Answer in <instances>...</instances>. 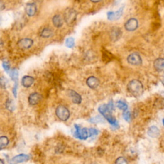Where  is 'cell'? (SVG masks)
I'll use <instances>...</instances> for the list:
<instances>
[{"label": "cell", "mask_w": 164, "mask_h": 164, "mask_svg": "<svg viewBox=\"0 0 164 164\" xmlns=\"http://www.w3.org/2000/svg\"><path fill=\"white\" fill-rule=\"evenodd\" d=\"M113 109L114 104L112 102H111V103H110L109 104H102V105H101L99 107L98 110L99 113L104 116L108 122H109L114 126H118L117 120L116 117H114L112 114H111V110Z\"/></svg>", "instance_id": "cell-1"}, {"label": "cell", "mask_w": 164, "mask_h": 164, "mask_svg": "<svg viewBox=\"0 0 164 164\" xmlns=\"http://www.w3.org/2000/svg\"><path fill=\"white\" fill-rule=\"evenodd\" d=\"M127 89L130 94L136 97L141 96L144 92V87L142 83L138 80H133L129 82Z\"/></svg>", "instance_id": "cell-2"}, {"label": "cell", "mask_w": 164, "mask_h": 164, "mask_svg": "<svg viewBox=\"0 0 164 164\" xmlns=\"http://www.w3.org/2000/svg\"><path fill=\"white\" fill-rule=\"evenodd\" d=\"M63 18L68 26H72L77 18V12L72 8H67L65 10Z\"/></svg>", "instance_id": "cell-3"}, {"label": "cell", "mask_w": 164, "mask_h": 164, "mask_svg": "<svg viewBox=\"0 0 164 164\" xmlns=\"http://www.w3.org/2000/svg\"><path fill=\"white\" fill-rule=\"evenodd\" d=\"M56 115L60 120L66 121L70 117V112L67 107L59 105L56 109Z\"/></svg>", "instance_id": "cell-4"}, {"label": "cell", "mask_w": 164, "mask_h": 164, "mask_svg": "<svg viewBox=\"0 0 164 164\" xmlns=\"http://www.w3.org/2000/svg\"><path fill=\"white\" fill-rule=\"evenodd\" d=\"M75 131L74 136L81 140H86L89 137V129L86 128H82L77 124L75 125Z\"/></svg>", "instance_id": "cell-5"}, {"label": "cell", "mask_w": 164, "mask_h": 164, "mask_svg": "<svg viewBox=\"0 0 164 164\" xmlns=\"http://www.w3.org/2000/svg\"><path fill=\"white\" fill-rule=\"evenodd\" d=\"M127 61L132 65H140L142 62L141 55L137 53H133L129 55L127 58Z\"/></svg>", "instance_id": "cell-6"}, {"label": "cell", "mask_w": 164, "mask_h": 164, "mask_svg": "<svg viewBox=\"0 0 164 164\" xmlns=\"http://www.w3.org/2000/svg\"><path fill=\"white\" fill-rule=\"evenodd\" d=\"M124 28L128 31H134L138 28V21L135 18L129 19L126 22L124 23Z\"/></svg>", "instance_id": "cell-7"}, {"label": "cell", "mask_w": 164, "mask_h": 164, "mask_svg": "<svg viewBox=\"0 0 164 164\" xmlns=\"http://www.w3.org/2000/svg\"><path fill=\"white\" fill-rule=\"evenodd\" d=\"M123 7H121L116 12L110 11L107 13V18L109 21H115L117 20L123 15Z\"/></svg>", "instance_id": "cell-8"}, {"label": "cell", "mask_w": 164, "mask_h": 164, "mask_svg": "<svg viewBox=\"0 0 164 164\" xmlns=\"http://www.w3.org/2000/svg\"><path fill=\"white\" fill-rule=\"evenodd\" d=\"M33 44V40L28 38H24L19 40L17 43L18 46L22 49H29Z\"/></svg>", "instance_id": "cell-9"}, {"label": "cell", "mask_w": 164, "mask_h": 164, "mask_svg": "<svg viewBox=\"0 0 164 164\" xmlns=\"http://www.w3.org/2000/svg\"><path fill=\"white\" fill-rule=\"evenodd\" d=\"M37 6L34 3H27L25 6V12L30 17H33L37 13Z\"/></svg>", "instance_id": "cell-10"}, {"label": "cell", "mask_w": 164, "mask_h": 164, "mask_svg": "<svg viewBox=\"0 0 164 164\" xmlns=\"http://www.w3.org/2000/svg\"><path fill=\"white\" fill-rule=\"evenodd\" d=\"M68 96L71 97L72 102L76 104H80L82 102V97L78 93L73 90H68Z\"/></svg>", "instance_id": "cell-11"}, {"label": "cell", "mask_w": 164, "mask_h": 164, "mask_svg": "<svg viewBox=\"0 0 164 164\" xmlns=\"http://www.w3.org/2000/svg\"><path fill=\"white\" fill-rule=\"evenodd\" d=\"M42 99L40 94L37 92H34L31 94L28 97V102L31 105H35L37 103H39Z\"/></svg>", "instance_id": "cell-12"}, {"label": "cell", "mask_w": 164, "mask_h": 164, "mask_svg": "<svg viewBox=\"0 0 164 164\" xmlns=\"http://www.w3.org/2000/svg\"><path fill=\"white\" fill-rule=\"evenodd\" d=\"M86 82L87 85L91 89L97 88L100 83L99 79L95 77V76H90L89 78H87Z\"/></svg>", "instance_id": "cell-13"}, {"label": "cell", "mask_w": 164, "mask_h": 164, "mask_svg": "<svg viewBox=\"0 0 164 164\" xmlns=\"http://www.w3.org/2000/svg\"><path fill=\"white\" fill-rule=\"evenodd\" d=\"M64 18L60 14H56L52 18V23L56 28H61L64 24Z\"/></svg>", "instance_id": "cell-14"}, {"label": "cell", "mask_w": 164, "mask_h": 164, "mask_svg": "<svg viewBox=\"0 0 164 164\" xmlns=\"http://www.w3.org/2000/svg\"><path fill=\"white\" fill-rule=\"evenodd\" d=\"M154 67L158 72H164V58H158L154 62Z\"/></svg>", "instance_id": "cell-15"}, {"label": "cell", "mask_w": 164, "mask_h": 164, "mask_svg": "<svg viewBox=\"0 0 164 164\" xmlns=\"http://www.w3.org/2000/svg\"><path fill=\"white\" fill-rule=\"evenodd\" d=\"M53 35V31L51 28L49 27L43 28L40 31V37L46 39V38H50Z\"/></svg>", "instance_id": "cell-16"}, {"label": "cell", "mask_w": 164, "mask_h": 164, "mask_svg": "<svg viewBox=\"0 0 164 164\" xmlns=\"http://www.w3.org/2000/svg\"><path fill=\"white\" fill-rule=\"evenodd\" d=\"M35 80L33 77L30 76H24V77L22 78L21 83L22 85L24 87H26V88H28V87H31L33 85V83H34Z\"/></svg>", "instance_id": "cell-17"}, {"label": "cell", "mask_w": 164, "mask_h": 164, "mask_svg": "<svg viewBox=\"0 0 164 164\" xmlns=\"http://www.w3.org/2000/svg\"><path fill=\"white\" fill-rule=\"evenodd\" d=\"M30 159V156L25 154H21L17 155L12 158V161L14 163H22L27 162Z\"/></svg>", "instance_id": "cell-18"}, {"label": "cell", "mask_w": 164, "mask_h": 164, "mask_svg": "<svg viewBox=\"0 0 164 164\" xmlns=\"http://www.w3.org/2000/svg\"><path fill=\"white\" fill-rule=\"evenodd\" d=\"M148 134L150 137L155 138L160 135V130L159 129L155 126H152L149 128L148 131Z\"/></svg>", "instance_id": "cell-19"}, {"label": "cell", "mask_w": 164, "mask_h": 164, "mask_svg": "<svg viewBox=\"0 0 164 164\" xmlns=\"http://www.w3.org/2000/svg\"><path fill=\"white\" fill-rule=\"evenodd\" d=\"M111 37L112 40H117L121 37V30L118 28H114L111 31Z\"/></svg>", "instance_id": "cell-20"}, {"label": "cell", "mask_w": 164, "mask_h": 164, "mask_svg": "<svg viewBox=\"0 0 164 164\" xmlns=\"http://www.w3.org/2000/svg\"><path fill=\"white\" fill-rule=\"evenodd\" d=\"M9 140L5 136H2L0 137V150L5 148L9 144Z\"/></svg>", "instance_id": "cell-21"}, {"label": "cell", "mask_w": 164, "mask_h": 164, "mask_svg": "<svg viewBox=\"0 0 164 164\" xmlns=\"http://www.w3.org/2000/svg\"><path fill=\"white\" fill-rule=\"evenodd\" d=\"M18 76H19V72L17 69H13L10 71V76L13 81L18 82Z\"/></svg>", "instance_id": "cell-22"}, {"label": "cell", "mask_w": 164, "mask_h": 164, "mask_svg": "<svg viewBox=\"0 0 164 164\" xmlns=\"http://www.w3.org/2000/svg\"><path fill=\"white\" fill-rule=\"evenodd\" d=\"M116 106L119 109L123 111H126L128 109V104L122 100L118 101V102L116 103Z\"/></svg>", "instance_id": "cell-23"}, {"label": "cell", "mask_w": 164, "mask_h": 164, "mask_svg": "<svg viewBox=\"0 0 164 164\" xmlns=\"http://www.w3.org/2000/svg\"><path fill=\"white\" fill-rule=\"evenodd\" d=\"M6 109H7L10 111H13L15 110V104L13 103V100L11 99H9L6 102Z\"/></svg>", "instance_id": "cell-24"}, {"label": "cell", "mask_w": 164, "mask_h": 164, "mask_svg": "<svg viewBox=\"0 0 164 164\" xmlns=\"http://www.w3.org/2000/svg\"><path fill=\"white\" fill-rule=\"evenodd\" d=\"M75 42L74 38L72 37H69L65 40V46L69 48H72L75 46Z\"/></svg>", "instance_id": "cell-25"}, {"label": "cell", "mask_w": 164, "mask_h": 164, "mask_svg": "<svg viewBox=\"0 0 164 164\" xmlns=\"http://www.w3.org/2000/svg\"><path fill=\"white\" fill-rule=\"evenodd\" d=\"M103 59H104V60H106H106H111V59L113 58V55H111V53H110V52L105 50V51H103Z\"/></svg>", "instance_id": "cell-26"}, {"label": "cell", "mask_w": 164, "mask_h": 164, "mask_svg": "<svg viewBox=\"0 0 164 164\" xmlns=\"http://www.w3.org/2000/svg\"><path fill=\"white\" fill-rule=\"evenodd\" d=\"M7 83H8V81L7 80H6V78L4 77L0 78V87H1L2 89H6Z\"/></svg>", "instance_id": "cell-27"}, {"label": "cell", "mask_w": 164, "mask_h": 164, "mask_svg": "<svg viewBox=\"0 0 164 164\" xmlns=\"http://www.w3.org/2000/svg\"><path fill=\"white\" fill-rule=\"evenodd\" d=\"M99 131L95 128H89V137H92L98 135Z\"/></svg>", "instance_id": "cell-28"}, {"label": "cell", "mask_w": 164, "mask_h": 164, "mask_svg": "<svg viewBox=\"0 0 164 164\" xmlns=\"http://www.w3.org/2000/svg\"><path fill=\"white\" fill-rule=\"evenodd\" d=\"M123 116L124 119L125 121H126L128 122L130 121V120H131V113L130 112V111H126V110L124 111L123 114Z\"/></svg>", "instance_id": "cell-29"}, {"label": "cell", "mask_w": 164, "mask_h": 164, "mask_svg": "<svg viewBox=\"0 0 164 164\" xmlns=\"http://www.w3.org/2000/svg\"><path fill=\"white\" fill-rule=\"evenodd\" d=\"M89 121L91 122L92 123H101V122H103V119L100 116H96L95 117L90 119Z\"/></svg>", "instance_id": "cell-30"}, {"label": "cell", "mask_w": 164, "mask_h": 164, "mask_svg": "<svg viewBox=\"0 0 164 164\" xmlns=\"http://www.w3.org/2000/svg\"><path fill=\"white\" fill-rule=\"evenodd\" d=\"M116 164H128V162L123 157H119L118 158L116 159V162H115Z\"/></svg>", "instance_id": "cell-31"}, {"label": "cell", "mask_w": 164, "mask_h": 164, "mask_svg": "<svg viewBox=\"0 0 164 164\" xmlns=\"http://www.w3.org/2000/svg\"><path fill=\"white\" fill-rule=\"evenodd\" d=\"M3 67L5 69L6 72H9L10 71V66L9 63L6 61H4L3 62Z\"/></svg>", "instance_id": "cell-32"}, {"label": "cell", "mask_w": 164, "mask_h": 164, "mask_svg": "<svg viewBox=\"0 0 164 164\" xmlns=\"http://www.w3.org/2000/svg\"><path fill=\"white\" fill-rule=\"evenodd\" d=\"M17 86H18V82H15L14 83V86L13 87V89H12V92L13 94V95H14V97H17Z\"/></svg>", "instance_id": "cell-33"}, {"label": "cell", "mask_w": 164, "mask_h": 164, "mask_svg": "<svg viewBox=\"0 0 164 164\" xmlns=\"http://www.w3.org/2000/svg\"><path fill=\"white\" fill-rule=\"evenodd\" d=\"M5 9V5L2 0H0V11H2Z\"/></svg>", "instance_id": "cell-34"}, {"label": "cell", "mask_w": 164, "mask_h": 164, "mask_svg": "<svg viewBox=\"0 0 164 164\" xmlns=\"http://www.w3.org/2000/svg\"><path fill=\"white\" fill-rule=\"evenodd\" d=\"M102 0H90V1L94 3H99L100 1H102Z\"/></svg>", "instance_id": "cell-35"}, {"label": "cell", "mask_w": 164, "mask_h": 164, "mask_svg": "<svg viewBox=\"0 0 164 164\" xmlns=\"http://www.w3.org/2000/svg\"><path fill=\"white\" fill-rule=\"evenodd\" d=\"M0 164H5L4 162H3V160L1 159H0Z\"/></svg>", "instance_id": "cell-36"}, {"label": "cell", "mask_w": 164, "mask_h": 164, "mask_svg": "<svg viewBox=\"0 0 164 164\" xmlns=\"http://www.w3.org/2000/svg\"><path fill=\"white\" fill-rule=\"evenodd\" d=\"M163 124L164 125V119H163Z\"/></svg>", "instance_id": "cell-37"}, {"label": "cell", "mask_w": 164, "mask_h": 164, "mask_svg": "<svg viewBox=\"0 0 164 164\" xmlns=\"http://www.w3.org/2000/svg\"><path fill=\"white\" fill-rule=\"evenodd\" d=\"M35 1H40V0H35Z\"/></svg>", "instance_id": "cell-38"}, {"label": "cell", "mask_w": 164, "mask_h": 164, "mask_svg": "<svg viewBox=\"0 0 164 164\" xmlns=\"http://www.w3.org/2000/svg\"><path fill=\"white\" fill-rule=\"evenodd\" d=\"M10 164H14V163H10Z\"/></svg>", "instance_id": "cell-39"}]
</instances>
